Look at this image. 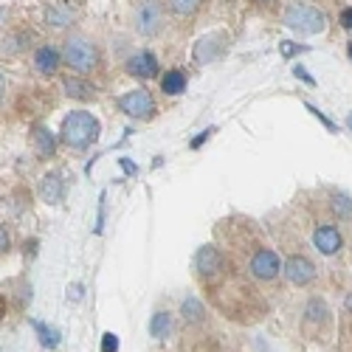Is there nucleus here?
<instances>
[{"mask_svg":"<svg viewBox=\"0 0 352 352\" xmlns=\"http://www.w3.org/2000/svg\"><path fill=\"white\" fill-rule=\"evenodd\" d=\"M65 94H68L71 99H79V102H91V99L96 96V87H94L91 82H85V79L76 74V76H68V79H65Z\"/></svg>","mask_w":352,"mask_h":352,"instance_id":"14","label":"nucleus"},{"mask_svg":"<svg viewBox=\"0 0 352 352\" xmlns=\"http://www.w3.org/2000/svg\"><path fill=\"white\" fill-rule=\"evenodd\" d=\"M99 119L94 113L87 110H74L65 116L63 122V130H60V138L65 146H71V150H87L96 138H99Z\"/></svg>","mask_w":352,"mask_h":352,"instance_id":"2","label":"nucleus"},{"mask_svg":"<svg viewBox=\"0 0 352 352\" xmlns=\"http://www.w3.org/2000/svg\"><path fill=\"white\" fill-rule=\"evenodd\" d=\"M195 271H197V276H200L203 282L217 279V276L223 274V256H220V251H217L214 245L197 248V254H195Z\"/></svg>","mask_w":352,"mask_h":352,"instance_id":"7","label":"nucleus"},{"mask_svg":"<svg viewBox=\"0 0 352 352\" xmlns=\"http://www.w3.org/2000/svg\"><path fill=\"white\" fill-rule=\"evenodd\" d=\"M161 91L166 96H178L186 91V74L181 68H169L164 76H161Z\"/></svg>","mask_w":352,"mask_h":352,"instance_id":"15","label":"nucleus"},{"mask_svg":"<svg viewBox=\"0 0 352 352\" xmlns=\"http://www.w3.org/2000/svg\"><path fill=\"white\" fill-rule=\"evenodd\" d=\"M127 74L135 76V79H153L158 76V60H155V54L153 51H135L130 60H127Z\"/></svg>","mask_w":352,"mask_h":352,"instance_id":"10","label":"nucleus"},{"mask_svg":"<svg viewBox=\"0 0 352 352\" xmlns=\"http://www.w3.org/2000/svg\"><path fill=\"white\" fill-rule=\"evenodd\" d=\"M333 203H336V212L338 214H352V200L346 195H336Z\"/></svg>","mask_w":352,"mask_h":352,"instance_id":"23","label":"nucleus"},{"mask_svg":"<svg viewBox=\"0 0 352 352\" xmlns=\"http://www.w3.org/2000/svg\"><path fill=\"white\" fill-rule=\"evenodd\" d=\"M349 307H352V299H349Z\"/></svg>","mask_w":352,"mask_h":352,"instance_id":"29","label":"nucleus"},{"mask_svg":"<svg viewBox=\"0 0 352 352\" xmlns=\"http://www.w3.org/2000/svg\"><path fill=\"white\" fill-rule=\"evenodd\" d=\"M166 9L181 20H192L203 9V0H166Z\"/></svg>","mask_w":352,"mask_h":352,"instance_id":"16","label":"nucleus"},{"mask_svg":"<svg viewBox=\"0 0 352 352\" xmlns=\"http://www.w3.org/2000/svg\"><path fill=\"white\" fill-rule=\"evenodd\" d=\"M305 316H307L310 324H324V321L330 318V310H327V305L321 302V299H310V302H307Z\"/></svg>","mask_w":352,"mask_h":352,"instance_id":"19","label":"nucleus"},{"mask_svg":"<svg viewBox=\"0 0 352 352\" xmlns=\"http://www.w3.org/2000/svg\"><path fill=\"white\" fill-rule=\"evenodd\" d=\"M313 243H316V248L324 254V256H333V254L341 251L344 237H341V231H338L336 226H318V228L313 231Z\"/></svg>","mask_w":352,"mask_h":352,"instance_id":"11","label":"nucleus"},{"mask_svg":"<svg viewBox=\"0 0 352 352\" xmlns=\"http://www.w3.org/2000/svg\"><path fill=\"white\" fill-rule=\"evenodd\" d=\"M285 25L299 34H321L327 28V14L305 3V0H296V3H290L285 9Z\"/></svg>","mask_w":352,"mask_h":352,"instance_id":"3","label":"nucleus"},{"mask_svg":"<svg viewBox=\"0 0 352 352\" xmlns=\"http://www.w3.org/2000/svg\"><path fill=\"white\" fill-rule=\"evenodd\" d=\"M285 276H287V282L290 285H299V287H305V285H310L313 279H316V265L307 259V256H287V262H285Z\"/></svg>","mask_w":352,"mask_h":352,"instance_id":"8","label":"nucleus"},{"mask_svg":"<svg viewBox=\"0 0 352 352\" xmlns=\"http://www.w3.org/2000/svg\"><path fill=\"white\" fill-rule=\"evenodd\" d=\"M68 296H71V299H82V285H71Z\"/></svg>","mask_w":352,"mask_h":352,"instance_id":"26","label":"nucleus"},{"mask_svg":"<svg viewBox=\"0 0 352 352\" xmlns=\"http://www.w3.org/2000/svg\"><path fill=\"white\" fill-rule=\"evenodd\" d=\"M32 141H34V150H37V155H40V158H51V155H54V150H56V138H54V133H51V130L37 127Z\"/></svg>","mask_w":352,"mask_h":352,"instance_id":"17","label":"nucleus"},{"mask_svg":"<svg viewBox=\"0 0 352 352\" xmlns=\"http://www.w3.org/2000/svg\"><path fill=\"white\" fill-rule=\"evenodd\" d=\"M40 195H43L45 203H60L65 197V181H63V175L60 172L45 175V178L40 181Z\"/></svg>","mask_w":352,"mask_h":352,"instance_id":"13","label":"nucleus"},{"mask_svg":"<svg viewBox=\"0 0 352 352\" xmlns=\"http://www.w3.org/2000/svg\"><path fill=\"white\" fill-rule=\"evenodd\" d=\"M341 25L346 28V32H352V6L341 12Z\"/></svg>","mask_w":352,"mask_h":352,"instance_id":"25","label":"nucleus"},{"mask_svg":"<svg viewBox=\"0 0 352 352\" xmlns=\"http://www.w3.org/2000/svg\"><path fill=\"white\" fill-rule=\"evenodd\" d=\"M346 51H349V60H352V43H349V48H346Z\"/></svg>","mask_w":352,"mask_h":352,"instance_id":"28","label":"nucleus"},{"mask_svg":"<svg viewBox=\"0 0 352 352\" xmlns=\"http://www.w3.org/2000/svg\"><path fill=\"white\" fill-rule=\"evenodd\" d=\"M34 327H37V333H40V341H43V346H48V349L60 346V330L45 327V324H34Z\"/></svg>","mask_w":352,"mask_h":352,"instance_id":"22","label":"nucleus"},{"mask_svg":"<svg viewBox=\"0 0 352 352\" xmlns=\"http://www.w3.org/2000/svg\"><path fill=\"white\" fill-rule=\"evenodd\" d=\"M166 25V9L161 0H138L133 9V28L141 37H158Z\"/></svg>","mask_w":352,"mask_h":352,"instance_id":"4","label":"nucleus"},{"mask_svg":"<svg viewBox=\"0 0 352 352\" xmlns=\"http://www.w3.org/2000/svg\"><path fill=\"white\" fill-rule=\"evenodd\" d=\"M169 327H172L169 313H166V310H164V313H155L153 321H150V336H153V338H166V336H169Z\"/></svg>","mask_w":352,"mask_h":352,"instance_id":"20","label":"nucleus"},{"mask_svg":"<svg viewBox=\"0 0 352 352\" xmlns=\"http://www.w3.org/2000/svg\"><path fill=\"white\" fill-rule=\"evenodd\" d=\"M63 63L74 74L87 76V74H94L99 68L102 51H99V45L91 37H85V34H68L65 43H63Z\"/></svg>","mask_w":352,"mask_h":352,"instance_id":"1","label":"nucleus"},{"mask_svg":"<svg viewBox=\"0 0 352 352\" xmlns=\"http://www.w3.org/2000/svg\"><path fill=\"white\" fill-rule=\"evenodd\" d=\"M181 316H184V321H189V324H200L203 321V316H206V310H203V305L197 302V299H184V305H181Z\"/></svg>","mask_w":352,"mask_h":352,"instance_id":"18","label":"nucleus"},{"mask_svg":"<svg viewBox=\"0 0 352 352\" xmlns=\"http://www.w3.org/2000/svg\"><path fill=\"white\" fill-rule=\"evenodd\" d=\"M119 110L127 113L130 119H153L155 116V99L150 91H144V87H135V91L119 96Z\"/></svg>","mask_w":352,"mask_h":352,"instance_id":"5","label":"nucleus"},{"mask_svg":"<svg viewBox=\"0 0 352 352\" xmlns=\"http://www.w3.org/2000/svg\"><path fill=\"white\" fill-rule=\"evenodd\" d=\"M60 63H63V51L56 48V45H51V43L40 45V48L34 51V68H37V74H43V76H54L56 68H60Z\"/></svg>","mask_w":352,"mask_h":352,"instance_id":"12","label":"nucleus"},{"mask_svg":"<svg viewBox=\"0 0 352 352\" xmlns=\"http://www.w3.org/2000/svg\"><path fill=\"white\" fill-rule=\"evenodd\" d=\"M116 346H119V338L107 333V336H104V344H102V349H104V352H116Z\"/></svg>","mask_w":352,"mask_h":352,"instance_id":"24","label":"nucleus"},{"mask_svg":"<svg viewBox=\"0 0 352 352\" xmlns=\"http://www.w3.org/2000/svg\"><path fill=\"white\" fill-rule=\"evenodd\" d=\"M217 43H220V37L200 40V43H197V51H195V60H197V63H206V60H212V56H217L220 48H212V45H217Z\"/></svg>","mask_w":352,"mask_h":352,"instance_id":"21","label":"nucleus"},{"mask_svg":"<svg viewBox=\"0 0 352 352\" xmlns=\"http://www.w3.org/2000/svg\"><path fill=\"white\" fill-rule=\"evenodd\" d=\"M248 271H251V276H256L259 282H271V279H276V276L285 271V265H282V259H279L276 251L259 248V251L251 254V259H248Z\"/></svg>","mask_w":352,"mask_h":352,"instance_id":"6","label":"nucleus"},{"mask_svg":"<svg viewBox=\"0 0 352 352\" xmlns=\"http://www.w3.org/2000/svg\"><path fill=\"white\" fill-rule=\"evenodd\" d=\"M209 135H212V133H209V130H206V133H200V135H197V138H195V141H192V146H200V144H203V141H206V138H209Z\"/></svg>","mask_w":352,"mask_h":352,"instance_id":"27","label":"nucleus"},{"mask_svg":"<svg viewBox=\"0 0 352 352\" xmlns=\"http://www.w3.org/2000/svg\"><path fill=\"white\" fill-rule=\"evenodd\" d=\"M74 20H76V9H74L71 0H51L45 6V25L48 28L63 32V28H68Z\"/></svg>","mask_w":352,"mask_h":352,"instance_id":"9","label":"nucleus"}]
</instances>
